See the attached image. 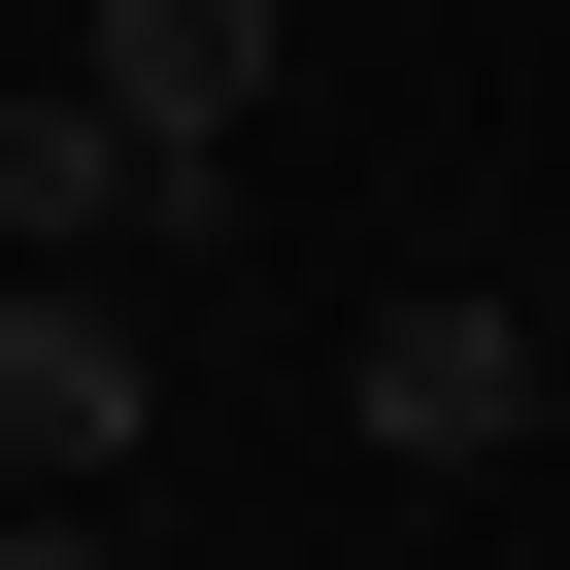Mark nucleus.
Returning a JSON list of instances; mask_svg holds the SVG:
<instances>
[{
  "mask_svg": "<svg viewBox=\"0 0 570 570\" xmlns=\"http://www.w3.org/2000/svg\"><path fill=\"white\" fill-rule=\"evenodd\" d=\"M336 436H403V470H503V436H537V303H470V268L336 303Z\"/></svg>",
  "mask_w": 570,
  "mask_h": 570,
  "instance_id": "f257e3e1",
  "label": "nucleus"
},
{
  "mask_svg": "<svg viewBox=\"0 0 570 570\" xmlns=\"http://www.w3.org/2000/svg\"><path fill=\"white\" fill-rule=\"evenodd\" d=\"M235 168H168L101 68H35V101H0V268H135V235H202Z\"/></svg>",
  "mask_w": 570,
  "mask_h": 570,
  "instance_id": "f03ea898",
  "label": "nucleus"
},
{
  "mask_svg": "<svg viewBox=\"0 0 570 570\" xmlns=\"http://www.w3.org/2000/svg\"><path fill=\"white\" fill-rule=\"evenodd\" d=\"M135 403H168V370H135V303L0 268V470H35V503H101V470H135Z\"/></svg>",
  "mask_w": 570,
  "mask_h": 570,
  "instance_id": "7ed1b4c3",
  "label": "nucleus"
},
{
  "mask_svg": "<svg viewBox=\"0 0 570 570\" xmlns=\"http://www.w3.org/2000/svg\"><path fill=\"white\" fill-rule=\"evenodd\" d=\"M68 68H101V101H135L168 168H235V101H268V0H101Z\"/></svg>",
  "mask_w": 570,
  "mask_h": 570,
  "instance_id": "20e7f679",
  "label": "nucleus"
},
{
  "mask_svg": "<svg viewBox=\"0 0 570 570\" xmlns=\"http://www.w3.org/2000/svg\"><path fill=\"white\" fill-rule=\"evenodd\" d=\"M0 570H101V503H35V537H0Z\"/></svg>",
  "mask_w": 570,
  "mask_h": 570,
  "instance_id": "39448f33",
  "label": "nucleus"
}]
</instances>
